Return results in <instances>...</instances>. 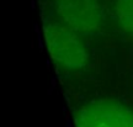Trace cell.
<instances>
[{
	"label": "cell",
	"instance_id": "cell-1",
	"mask_svg": "<svg viewBox=\"0 0 133 127\" xmlns=\"http://www.w3.org/2000/svg\"><path fill=\"white\" fill-rule=\"evenodd\" d=\"M43 37L49 56L66 71H80L89 63V49L80 33L62 21H48L43 26Z\"/></svg>",
	"mask_w": 133,
	"mask_h": 127
},
{
	"label": "cell",
	"instance_id": "cell-2",
	"mask_svg": "<svg viewBox=\"0 0 133 127\" xmlns=\"http://www.w3.org/2000/svg\"><path fill=\"white\" fill-rule=\"evenodd\" d=\"M53 6L59 21L80 35L99 32L104 25L100 0H53Z\"/></svg>",
	"mask_w": 133,
	"mask_h": 127
},
{
	"label": "cell",
	"instance_id": "cell-3",
	"mask_svg": "<svg viewBox=\"0 0 133 127\" xmlns=\"http://www.w3.org/2000/svg\"><path fill=\"white\" fill-rule=\"evenodd\" d=\"M76 127H133V109L115 99L94 100L75 116Z\"/></svg>",
	"mask_w": 133,
	"mask_h": 127
},
{
	"label": "cell",
	"instance_id": "cell-4",
	"mask_svg": "<svg viewBox=\"0 0 133 127\" xmlns=\"http://www.w3.org/2000/svg\"><path fill=\"white\" fill-rule=\"evenodd\" d=\"M114 15L119 28L133 37V0H115Z\"/></svg>",
	"mask_w": 133,
	"mask_h": 127
}]
</instances>
